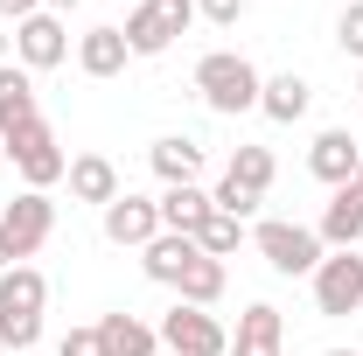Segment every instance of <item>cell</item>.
I'll return each instance as SVG.
<instances>
[{
  "mask_svg": "<svg viewBox=\"0 0 363 356\" xmlns=\"http://www.w3.org/2000/svg\"><path fill=\"white\" fill-rule=\"evenodd\" d=\"M196 91H203V105H210V112L238 119V112H259L266 77H259V70H252L238 49H210V56L196 63Z\"/></svg>",
  "mask_w": 363,
  "mask_h": 356,
  "instance_id": "obj_1",
  "label": "cell"
},
{
  "mask_svg": "<svg viewBox=\"0 0 363 356\" xmlns=\"http://www.w3.org/2000/svg\"><path fill=\"white\" fill-rule=\"evenodd\" d=\"M43 301H49V279L35 266L0 272V343L7 350H35L43 343Z\"/></svg>",
  "mask_w": 363,
  "mask_h": 356,
  "instance_id": "obj_2",
  "label": "cell"
},
{
  "mask_svg": "<svg viewBox=\"0 0 363 356\" xmlns=\"http://www.w3.org/2000/svg\"><path fill=\"white\" fill-rule=\"evenodd\" d=\"M252 245H259V259H266L279 279H315V266L328 259L321 230H308V223H279V217L259 223V230H252Z\"/></svg>",
  "mask_w": 363,
  "mask_h": 356,
  "instance_id": "obj_3",
  "label": "cell"
},
{
  "mask_svg": "<svg viewBox=\"0 0 363 356\" xmlns=\"http://www.w3.org/2000/svg\"><path fill=\"white\" fill-rule=\"evenodd\" d=\"M0 147H7V161L21 168V182H28V189H49V182L70 175V154L56 147V133H49L43 112H35V119H21L14 133H0Z\"/></svg>",
  "mask_w": 363,
  "mask_h": 356,
  "instance_id": "obj_4",
  "label": "cell"
},
{
  "mask_svg": "<svg viewBox=\"0 0 363 356\" xmlns=\"http://www.w3.org/2000/svg\"><path fill=\"white\" fill-rule=\"evenodd\" d=\"M161 350H175V356H230V335H224V321L210 308H189V301H175V308L161 314Z\"/></svg>",
  "mask_w": 363,
  "mask_h": 356,
  "instance_id": "obj_5",
  "label": "cell"
},
{
  "mask_svg": "<svg viewBox=\"0 0 363 356\" xmlns=\"http://www.w3.org/2000/svg\"><path fill=\"white\" fill-rule=\"evenodd\" d=\"M189 21H196V0H140L126 14V49L133 56H161L175 35H189Z\"/></svg>",
  "mask_w": 363,
  "mask_h": 356,
  "instance_id": "obj_6",
  "label": "cell"
},
{
  "mask_svg": "<svg viewBox=\"0 0 363 356\" xmlns=\"http://www.w3.org/2000/svg\"><path fill=\"white\" fill-rule=\"evenodd\" d=\"M0 230H7L14 259H35V252L49 245V230H56V203H49V189H21V196L0 210Z\"/></svg>",
  "mask_w": 363,
  "mask_h": 356,
  "instance_id": "obj_7",
  "label": "cell"
},
{
  "mask_svg": "<svg viewBox=\"0 0 363 356\" xmlns=\"http://www.w3.org/2000/svg\"><path fill=\"white\" fill-rule=\"evenodd\" d=\"M315 308L328 314V321H342V314L363 308V259L357 252H328L315 266Z\"/></svg>",
  "mask_w": 363,
  "mask_h": 356,
  "instance_id": "obj_8",
  "label": "cell"
},
{
  "mask_svg": "<svg viewBox=\"0 0 363 356\" xmlns=\"http://www.w3.org/2000/svg\"><path fill=\"white\" fill-rule=\"evenodd\" d=\"M363 168V140L350 133V126H328V133H315V147H308V175L328 182V189H350Z\"/></svg>",
  "mask_w": 363,
  "mask_h": 356,
  "instance_id": "obj_9",
  "label": "cell"
},
{
  "mask_svg": "<svg viewBox=\"0 0 363 356\" xmlns=\"http://www.w3.org/2000/svg\"><path fill=\"white\" fill-rule=\"evenodd\" d=\"M14 56H21V70H56L63 56H70V35H63V14H28V21H14Z\"/></svg>",
  "mask_w": 363,
  "mask_h": 356,
  "instance_id": "obj_10",
  "label": "cell"
},
{
  "mask_svg": "<svg viewBox=\"0 0 363 356\" xmlns=\"http://www.w3.org/2000/svg\"><path fill=\"white\" fill-rule=\"evenodd\" d=\"M105 238L147 252V245L161 238V203H147V196H119V203H105Z\"/></svg>",
  "mask_w": 363,
  "mask_h": 356,
  "instance_id": "obj_11",
  "label": "cell"
},
{
  "mask_svg": "<svg viewBox=\"0 0 363 356\" xmlns=\"http://www.w3.org/2000/svg\"><path fill=\"white\" fill-rule=\"evenodd\" d=\"M286 350V321L272 301H252V308L238 314V335H230V356H279Z\"/></svg>",
  "mask_w": 363,
  "mask_h": 356,
  "instance_id": "obj_12",
  "label": "cell"
},
{
  "mask_svg": "<svg viewBox=\"0 0 363 356\" xmlns=\"http://www.w3.org/2000/svg\"><path fill=\"white\" fill-rule=\"evenodd\" d=\"M321 245H328V252H357L363 245V189L357 182L328 196V210H321Z\"/></svg>",
  "mask_w": 363,
  "mask_h": 356,
  "instance_id": "obj_13",
  "label": "cell"
},
{
  "mask_svg": "<svg viewBox=\"0 0 363 356\" xmlns=\"http://www.w3.org/2000/svg\"><path fill=\"white\" fill-rule=\"evenodd\" d=\"M147 168L161 175V189H182V182H196V175H203V140H189V133L154 140V147H147Z\"/></svg>",
  "mask_w": 363,
  "mask_h": 356,
  "instance_id": "obj_14",
  "label": "cell"
},
{
  "mask_svg": "<svg viewBox=\"0 0 363 356\" xmlns=\"http://www.w3.org/2000/svg\"><path fill=\"white\" fill-rule=\"evenodd\" d=\"M308 105H315V84H308V77H294V70L266 77V91H259V112H266L272 126H294V119H308Z\"/></svg>",
  "mask_w": 363,
  "mask_h": 356,
  "instance_id": "obj_15",
  "label": "cell"
},
{
  "mask_svg": "<svg viewBox=\"0 0 363 356\" xmlns=\"http://www.w3.org/2000/svg\"><path fill=\"white\" fill-rule=\"evenodd\" d=\"M98 350H105V356H154V350H161V335H154L140 314L119 308V314H98Z\"/></svg>",
  "mask_w": 363,
  "mask_h": 356,
  "instance_id": "obj_16",
  "label": "cell"
},
{
  "mask_svg": "<svg viewBox=\"0 0 363 356\" xmlns=\"http://www.w3.org/2000/svg\"><path fill=\"white\" fill-rule=\"evenodd\" d=\"M70 196L105 210V203H119L126 189H119V168H112L105 154H77V161H70Z\"/></svg>",
  "mask_w": 363,
  "mask_h": 356,
  "instance_id": "obj_17",
  "label": "cell"
},
{
  "mask_svg": "<svg viewBox=\"0 0 363 356\" xmlns=\"http://www.w3.org/2000/svg\"><path fill=\"white\" fill-rule=\"evenodd\" d=\"M189 259H203V252H196V238H182V230H161V238L140 252L147 279H161V287H175L182 272H189Z\"/></svg>",
  "mask_w": 363,
  "mask_h": 356,
  "instance_id": "obj_18",
  "label": "cell"
},
{
  "mask_svg": "<svg viewBox=\"0 0 363 356\" xmlns=\"http://www.w3.org/2000/svg\"><path fill=\"white\" fill-rule=\"evenodd\" d=\"M126 28H84V43H77V63H84V77H119L126 70Z\"/></svg>",
  "mask_w": 363,
  "mask_h": 356,
  "instance_id": "obj_19",
  "label": "cell"
},
{
  "mask_svg": "<svg viewBox=\"0 0 363 356\" xmlns=\"http://www.w3.org/2000/svg\"><path fill=\"white\" fill-rule=\"evenodd\" d=\"M154 203H161V230H182V238H196V223L210 217V196H203L196 182H182V189H161Z\"/></svg>",
  "mask_w": 363,
  "mask_h": 356,
  "instance_id": "obj_20",
  "label": "cell"
},
{
  "mask_svg": "<svg viewBox=\"0 0 363 356\" xmlns=\"http://www.w3.org/2000/svg\"><path fill=\"white\" fill-rule=\"evenodd\" d=\"M21 119H35V84L21 63H0V133H14Z\"/></svg>",
  "mask_w": 363,
  "mask_h": 356,
  "instance_id": "obj_21",
  "label": "cell"
},
{
  "mask_svg": "<svg viewBox=\"0 0 363 356\" xmlns=\"http://www.w3.org/2000/svg\"><path fill=\"white\" fill-rule=\"evenodd\" d=\"M175 294L189 308H217L224 301V259H189V272L175 279Z\"/></svg>",
  "mask_w": 363,
  "mask_h": 356,
  "instance_id": "obj_22",
  "label": "cell"
},
{
  "mask_svg": "<svg viewBox=\"0 0 363 356\" xmlns=\"http://www.w3.org/2000/svg\"><path fill=\"white\" fill-rule=\"evenodd\" d=\"M238 245H245V223H238V217H224V210L210 203V217L196 223V252H203V259H230Z\"/></svg>",
  "mask_w": 363,
  "mask_h": 356,
  "instance_id": "obj_23",
  "label": "cell"
},
{
  "mask_svg": "<svg viewBox=\"0 0 363 356\" xmlns=\"http://www.w3.org/2000/svg\"><path fill=\"white\" fill-rule=\"evenodd\" d=\"M224 175H230V182H245L252 196H266V189H272V147H238Z\"/></svg>",
  "mask_w": 363,
  "mask_h": 356,
  "instance_id": "obj_24",
  "label": "cell"
},
{
  "mask_svg": "<svg viewBox=\"0 0 363 356\" xmlns=\"http://www.w3.org/2000/svg\"><path fill=\"white\" fill-rule=\"evenodd\" d=\"M210 203H217V210H224V217H238V223H245V217H259V203H266V196H252V189H245V182H217V196H210Z\"/></svg>",
  "mask_w": 363,
  "mask_h": 356,
  "instance_id": "obj_25",
  "label": "cell"
},
{
  "mask_svg": "<svg viewBox=\"0 0 363 356\" xmlns=\"http://www.w3.org/2000/svg\"><path fill=\"white\" fill-rule=\"evenodd\" d=\"M335 49H342V56H357V63H363V0H350V7L335 14Z\"/></svg>",
  "mask_w": 363,
  "mask_h": 356,
  "instance_id": "obj_26",
  "label": "cell"
},
{
  "mask_svg": "<svg viewBox=\"0 0 363 356\" xmlns=\"http://www.w3.org/2000/svg\"><path fill=\"white\" fill-rule=\"evenodd\" d=\"M196 14H210L217 28H238L245 21V0H196Z\"/></svg>",
  "mask_w": 363,
  "mask_h": 356,
  "instance_id": "obj_27",
  "label": "cell"
},
{
  "mask_svg": "<svg viewBox=\"0 0 363 356\" xmlns=\"http://www.w3.org/2000/svg\"><path fill=\"white\" fill-rule=\"evenodd\" d=\"M56 356H105L98 350V328H70V335L56 343Z\"/></svg>",
  "mask_w": 363,
  "mask_h": 356,
  "instance_id": "obj_28",
  "label": "cell"
},
{
  "mask_svg": "<svg viewBox=\"0 0 363 356\" xmlns=\"http://www.w3.org/2000/svg\"><path fill=\"white\" fill-rule=\"evenodd\" d=\"M0 14L7 21H28V14H43V0H0Z\"/></svg>",
  "mask_w": 363,
  "mask_h": 356,
  "instance_id": "obj_29",
  "label": "cell"
},
{
  "mask_svg": "<svg viewBox=\"0 0 363 356\" xmlns=\"http://www.w3.org/2000/svg\"><path fill=\"white\" fill-rule=\"evenodd\" d=\"M14 266V245H7V230H0V272Z\"/></svg>",
  "mask_w": 363,
  "mask_h": 356,
  "instance_id": "obj_30",
  "label": "cell"
},
{
  "mask_svg": "<svg viewBox=\"0 0 363 356\" xmlns=\"http://www.w3.org/2000/svg\"><path fill=\"white\" fill-rule=\"evenodd\" d=\"M70 7H77V0H49V14H70Z\"/></svg>",
  "mask_w": 363,
  "mask_h": 356,
  "instance_id": "obj_31",
  "label": "cell"
},
{
  "mask_svg": "<svg viewBox=\"0 0 363 356\" xmlns=\"http://www.w3.org/2000/svg\"><path fill=\"white\" fill-rule=\"evenodd\" d=\"M321 356H357V350H321Z\"/></svg>",
  "mask_w": 363,
  "mask_h": 356,
  "instance_id": "obj_32",
  "label": "cell"
},
{
  "mask_svg": "<svg viewBox=\"0 0 363 356\" xmlns=\"http://www.w3.org/2000/svg\"><path fill=\"white\" fill-rule=\"evenodd\" d=\"M357 189H363V168H357Z\"/></svg>",
  "mask_w": 363,
  "mask_h": 356,
  "instance_id": "obj_33",
  "label": "cell"
},
{
  "mask_svg": "<svg viewBox=\"0 0 363 356\" xmlns=\"http://www.w3.org/2000/svg\"><path fill=\"white\" fill-rule=\"evenodd\" d=\"M357 91H363V77H357Z\"/></svg>",
  "mask_w": 363,
  "mask_h": 356,
  "instance_id": "obj_34",
  "label": "cell"
},
{
  "mask_svg": "<svg viewBox=\"0 0 363 356\" xmlns=\"http://www.w3.org/2000/svg\"><path fill=\"white\" fill-rule=\"evenodd\" d=\"M133 7H140V0H133Z\"/></svg>",
  "mask_w": 363,
  "mask_h": 356,
  "instance_id": "obj_35",
  "label": "cell"
}]
</instances>
